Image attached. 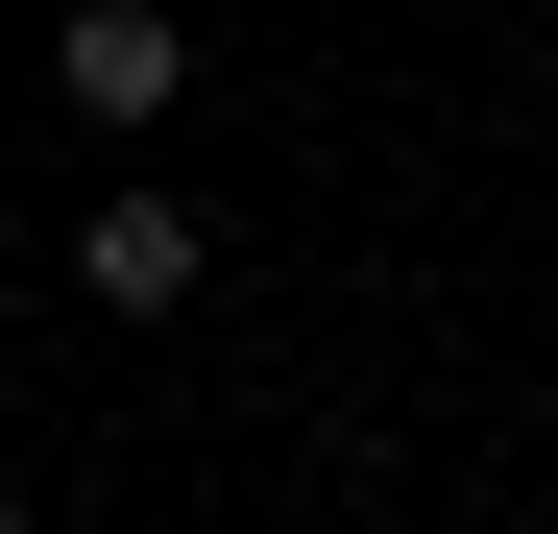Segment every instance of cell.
<instances>
[{
  "mask_svg": "<svg viewBox=\"0 0 558 534\" xmlns=\"http://www.w3.org/2000/svg\"><path fill=\"white\" fill-rule=\"evenodd\" d=\"M49 98H73V122H170V98H195L170 0H73V25H49Z\"/></svg>",
  "mask_w": 558,
  "mask_h": 534,
  "instance_id": "6da1fadb",
  "label": "cell"
},
{
  "mask_svg": "<svg viewBox=\"0 0 558 534\" xmlns=\"http://www.w3.org/2000/svg\"><path fill=\"white\" fill-rule=\"evenodd\" d=\"M73 292H98V316H170V292H195V219H170V195H98V219H73Z\"/></svg>",
  "mask_w": 558,
  "mask_h": 534,
  "instance_id": "7a4b0ae2",
  "label": "cell"
},
{
  "mask_svg": "<svg viewBox=\"0 0 558 534\" xmlns=\"http://www.w3.org/2000/svg\"><path fill=\"white\" fill-rule=\"evenodd\" d=\"M0 534H49V510H25V486H0Z\"/></svg>",
  "mask_w": 558,
  "mask_h": 534,
  "instance_id": "3957f363",
  "label": "cell"
}]
</instances>
